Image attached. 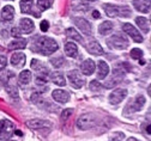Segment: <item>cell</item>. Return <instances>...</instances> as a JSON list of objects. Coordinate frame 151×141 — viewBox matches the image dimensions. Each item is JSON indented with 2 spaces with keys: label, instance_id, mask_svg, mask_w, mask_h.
<instances>
[{
  "label": "cell",
  "instance_id": "cell-1",
  "mask_svg": "<svg viewBox=\"0 0 151 141\" xmlns=\"http://www.w3.org/2000/svg\"><path fill=\"white\" fill-rule=\"evenodd\" d=\"M31 49L35 53H40L45 56L52 55L53 53H55L59 49V46L56 43V41H54L50 37H37L31 44Z\"/></svg>",
  "mask_w": 151,
  "mask_h": 141
},
{
  "label": "cell",
  "instance_id": "cell-2",
  "mask_svg": "<svg viewBox=\"0 0 151 141\" xmlns=\"http://www.w3.org/2000/svg\"><path fill=\"white\" fill-rule=\"evenodd\" d=\"M97 123V117L95 114L92 112H86V114H83L82 116L78 117L77 122V127L81 129V130H88V129H91L96 126Z\"/></svg>",
  "mask_w": 151,
  "mask_h": 141
},
{
  "label": "cell",
  "instance_id": "cell-3",
  "mask_svg": "<svg viewBox=\"0 0 151 141\" xmlns=\"http://www.w3.org/2000/svg\"><path fill=\"white\" fill-rule=\"evenodd\" d=\"M103 9L108 17H129L131 16V10L127 6H116V5L106 4L103 5Z\"/></svg>",
  "mask_w": 151,
  "mask_h": 141
},
{
  "label": "cell",
  "instance_id": "cell-4",
  "mask_svg": "<svg viewBox=\"0 0 151 141\" xmlns=\"http://www.w3.org/2000/svg\"><path fill=\"white\" fill-rule=\"evenodd\" d=\"M108 46L113 49H119V50H122V49H126L128 47V41L127 38L124 37L122 35L118 34V35H113L109 39H108Z\"/></svg>",
  "mask_w": 151,
  "mask_h": 141
},
{
  "label": "cell",
  "instance_id": "cell-5",
  "mask_svg": "<svg viewBox=\"0 0 151 141\" xmlns=\"http://www.w3.org/2000/svg\"><path fill=\"white\" fill-rule=\"evenodd\" d=\"M14 133V125L9 120H0V140H7Z\"/></svg>",
  "mask_w": 151,
  "mask_h": 141
},
{
  "label": "cell",
  "instance_id": "cell-6",
  "mask_svg": "<svg viewBox=\"0 0 151 141\" xmlns=\"http://www.w3.org/2000/svg\"><path fill=\"white\" fill-rule=\"evenodd\" d=\"M144 104H145V98H144V96L138 94L133 100H131V102L127 104V107H126V109H125V112H126V114L137 112V111L142 110V108H143Z\"/></svg>",
  "mask_w": 151,
  "mask_h": 141
},
{
  "label": "cell",
  "instance_id": "cell-7",
  "mask_svg": "<svg viewBox=\"0 0 151 141\" xmlns=\"http://www.w3.org/2000/svg\"><path fill=\"white\" fill-rule=\"evenodd\" d=\"M122 30H124L125 34H127L132 39H133L134 42H137V43H142V42H143V36H142V34H140L133 25H132V24L125 23V24L122 25Z\"/></svg>",
  "mask_w": 151,
  "mask_h": 141
},
{
  "label": "cell",
  "instance_id": "cell-8",
  "mask_svg": "<svg viewBox=\"0 0 151 141\" xmlns=\"http://www.w3.org/2000/svg\"><path fill=\"white\" fill-rule=\"evenodd\" d=\"M127 93L128 92H127L126 89H116V90H114L109 94V98H108L109 103L113 104V105H116V104L121 103L122 100L127 97Z\"/></svg>",
  "mask_w": 151,
  "mask_h": 141
},
{
  "label": "cell",
  "instance_id": "cell-9",
  "mask_svg": "<svg viewBox=\"0 0 151 141\" xmlns=\"http://www.w3.org/2000/svg\"><path fill=\"white\" fill-rule=\"evenodd\" d=\"M67 78H68V80H70V84L74 87V89H81L83 85H84V79L81 77V74H79V72L78 71H71V72H68L67 73Z\"/></svg>",
  "mask_w": 151,
  "mask_h": 141
},
{
  "label": "cell",
  "instance_id": "cell-10",
  "mask_svg": "<svg viewBox=\"0 0 151 141\" xmlns=\"http://www.w3.org/2000/svg\"><path fill=\"white\" fill-rule=\"evenodd\" d=\"M73 22H74V24L77 25V28L81 30V31H83L85 35H91V31H92V28H91V24H90V22H88L85 18H82V17H76L74 19H73Z\"/></svg>",
  "mask_w": 151,
  "mask_h": 141
},
{
  "label": "cell",
  "instance_id": "cell-11",
  "mask_svg": "<svg viewBox=\"0 0 151 141\" xmlns=\"http://www.w3.org/2000/svg\"><path fill=\"white\" fill-rule=\"evenodd\" d=\"M27 126L31 129H43V128H50L52 123L49 122V121H46V120L34 118V120L27 121Z\"/></svg>",
  "mask_w": 151,
  "mask_h": 141
},
{
  "label": "cell",
  "instance_id": "cell-12",
  "mask_svg": "<svg viewBox=\"0 0 151 141\" xmlns=\"http://www.w3.org/2000/svg\"><path fill=\"white\" fill-rule=\"evenodd\" d=\"M85 47H86L88 52L92 55H102L103 54V48L101 47V44L96 41V39H93V38L89 39Z\"/></svg>",
  "mask_w": 151,
  "mask_h": 141
},
{
  "label": "cell",
  "instance_id": "cell-13",
  "mask_svg": "<svg viewBox=\"0 0 151 141\" xmlns=\"http://www.w3.org/2000/svg\"><path fill=\"white\" fill-rule=\"evenodd\" d=\"M34 6V0H21V11L22 13H28V14H32L34 17L39 18L41 16L40 12H35L32 10Z\"/></svg>",
  "mask_w": 151,
  "mask_h": 141
},
{
  "label": "cell",
  "instance_id": "cell-14",
  "mask_svg": "<svg viewBox=\"0 0 151 141\" xmlns=\"http://www.w3.org/2000/svg\"><path fill=\"white\" fill-rule=\"evenodd\" d=\"M52 97L54 100H56L58 103H67L70 100V93L64 91V90H54L52 92Z\"/></svg>",
  "mask_w": 151,
  "mask_h": 141
},
{
  "label": "cell",
  "instance_id": "cell-15",
  "mask_svg": "<svg viewBox=\"0 0 151 141\" xmlns=\"http://www.w3.org/2000/svg\"><path fill=\"white\" fill-rule=\"evenodd\" d=\"M25 60H27L25 55L21 52H18L11 56V64H12V66H14L17 68H22L25 65Z\"/></svg>",
  "mask_w": 151,
  "mask_h": 141
},
{
  "label": "cell",
  "instance_id": "cell-16",
  "mask_svg": "<svg viewBox=\"0 0 151 141\" xmlns=\"http://www.w3.org/2000/svg\"><path fill=\"white\" fill-rule=\"evenodd\" d=\"M34 23L31 19L29 18H23L21 19V22H19V30L22 34H31L34 31Z\"/></svg>",
  "mask_w": 151,
  "mask_h": 141
},
{
  "label": "cell",
  "instance_id": "cell-17",
  "mask_svg": "<svg viewBox=\"0 0 151 141\" xmlns=\"http://www.w3.org/2000/svg\"><path fill=\"white\" fill-rule=\"evenodd\" d=\"M95 62H93V60L91 59H88L85 61L82 62L81 65V69H82V73L84 75H91L93 72H95Z\"/></svg>",
  "mask_w": 151,
  "mask_h": 141
},
{
  "label": "cell",
  "instance_id": "cell-18",
  "mask_svg": "<svg viewBox=\"0 0 151 141\" xmlns=\"http://www.w3.org/2000/svg\"><path fill=\"white\" fill-rule=\"evenodd\" d=\"M31 68L36 71V73L39 74V75H42V77H47V74L49 73L48 68L45 67V65L42 62H40L39 60H36V59H32L31 60Z\"/></svg>",
  "mask_w": 151,
  "mask_h": 141
},
{
  "label": "cell",
  "instance_id": "cell-19",
  "mask_svg": "<svg viewBox=\"0 0 151 141\" xmlns=\"http://www.w3.org/2000/svg\"><path fill=\"white\" fill-rule=\"evenodd\" d=\"M150 1L151 0H133V6L139 12L149 13L150 12Z\"/></svg>",
  "mask_w": 151,
  "mask_h": 141
},
{
  "label": "cell",
  "instance_id": "cell-20",
  "mask_svg": "<svg viewBox=\"0 0 151 141\" xmlns=\"http://www.w3.org/2000/svg\"><path fill=\"white\" fill-rule=\"evenodd\" d=\"M31 102L37 105V107H41V108H46L47 105H49V103L47 102V99L41 94V93H32L31 94Z\"/></svg>",
  "mask_w": 151,
  "mask_h": 141
},
{
  "label": "cell",
  "instance_id": "cell-21",
  "mask_svg": "<svg viewBox=\"0 0 151 141\" xmlns=\"http://www.w3.org/2000/svg\"><path fill=\"white\" fill-rule=\"evenodd\" d=\"M27 47V39L21 38V37H16L14 41H11L9 43V49L10 50H16V49H24Z\"/></svg>",
  "mask_w": 151,
  "mask_h": 141
},
{
  "label": "cell",
  "instance_id": "cell-22",
  "mask_svg": "<svg viewBox=\"0 0 151 141\" xmlns=\"http://www.w3.org/2000/svg\"><path fill=\"white\" fill-rule=\"evenodd\" d=\"M50 79H52V82L55 84V85H58V86H65L66 85V80H65V77L61 72L59 71H56V72H53L50 74Z\"/></svg>",
  "mask_w": 151,
  "mask_h": 141
},
{
  "label": "cell",
  "instance_id": "cell-23",
  "mask_svg": "<svg viewBox=\"0 0 151 141\" xmlns=\"http://www.w3.org/2000/svg\"><path fill=\"white\" fill-rule=\"evenodd\" d=\"M109 73V66L104 61H100L97 64V79H104Z\"/></svg>",
  "mask_w": 151,
  "mask_h": 141
},
{
  "label": "cell",
  "instance_id": "cell-24",
  "mask_svg": "<svg viewBox=\"0 0 151 141\" xmlns=\"http://www.w3.org/2000/svg\"><path fill=\"white\" fill-rule=\"evenodd\" d=\"M14 17V9L11 5H6L3 10H1V18L3 21H12Z\"/></svg>",
  "mask_w": 151,
  "mask_h": 141
},
{
  "label": "cell",
  "instance_id": "cell-25",
  "mask_svg": "<svg viewBox=\"0 0 151 141\" xmlns=\"http://www.w3.org/2000/svg\"><path fill=\"white\" fill-rule=\"evenodd\" d=\"M65 54L70 57H77L78 55V48L74 43L72 42H67L65 44Z\"/></svg>",
  "mask_w": 151,
  "mask_h": 141
},
{
  "label": "cell",
  "instance_id": "cell-26",
  "mask_svg": "<svg viewBox=\"0 0 151 141\" xmlns=\"http://www.w3.org/2000/svg\"><path fill=\"white\" fill-rule=\"evenodd\" d=\"M113 28H114V24H113L111 22H109V21H106V22H103V23L100 24L99 31H100V34H101L102 36H106V35H108L109 32H111Z\"/></svg>",
  "mask_w": 151,
  "mask_h": 141
},
{
  "label": "cell",
  "instance_id": "cell-27",
  "mask_svg": "<svg viewBox=\"0 0 151 141\" xmlns=\"http://www.w3.org/2000/svg\"><path fill=\"white\" fill-rule=\"evenodd\" d=\"M136 23L137 25L139 26V29L142 31H144L145 34H147L150 31V24H149V21L144 17H137L136 18Z\"/></svg>",
  "mask_w": 151,
  "mask_h": 141
},
{
  "label": "cell",
  "instance_id": "cell-28",
  "mask_svg": "<svg viewBox=\"0 0 151 141\" xmlns=\"http://www.w3.org/2000/svg\"><path fill=\"white\" fill-rule=\"evenodd\" d=\"M66 36H67L68 38L76 39V41H78V42H83V38H82V36L79 35V32L76 31V29H73V28L66 29Z\"/></svg>",
  "mask_w": 151,
  "mask_h": 141
},
{
  "label": "cell",
  "instance_id": "cell-29",
  "mask_svg": "<svg viewBox=\"0 0 151 141\" xmlns=\"http://www.w3.org/2000/svg\"><path fill=\"white\" fill-rule=\"evenodd\" d=\"M18 80H19V83L23 84V85L29 84L30 80H31V72L30 71H23V72H21L19 77H18Z\"/></svg>",
  "mask_w": 151,
  "mask_h": 141
},
{
  "label": "cell",
  "instance_id": "cell-30",
  "mask_svg": "<svg viewBox=\"0 0 151 141\" xmlns=\"http://www.w3.org/2000/svg\"><path fill=\"white\" fill-rule=\"evenodd\" d=\"M54 0H37V5H39V7L43 11V10H47L52 6Z\"/></svg>",
  "mask_w": 151,
  "mask_h": 141
},
{
  "label": "cell",
  "instance_id": "cell-31",
  "mask_svg": "<svg viewBox=\"0 0 151 141\" xmlns=\"http://www.w3.org/2000/svg\"><path fill=\"white\" fill-rule=\"evenodd\" d=\"M143 56V50H140L139 48H134L131 50V57L133 60H140Z\"/></svg>",
  "mask_w": 151,
  "mask_h": 141
},
{
  "label": "cell",
  "instance_id": "cell-32",
  "mask_svg": "<svg viewBox=\"0 0 151 141\" xmlns=\"http://www.w3.org/2000/svg\"><path fill=\"white\" fill-rule=\"evenodd\" d=\"M50 62H52V65L54 66V67H56V68H60L64 64H65V60H64V57H58V59H56V57H54V59H52L50 60Z\"/></svg>",
  "mask_w": 151,
  "mask_h": 141
},
{
  "label": "cell",
  "instance_id": "cell-33",
  "mask_svg": "<svg viewBox=\"0 0 151 141\" xmlns=\"http://www.w3.org/2000/svg\"><path fill=\"white\" fill-rule=\"evenodd\" d=\"M125 137V134L121 132H115L110 135V141H122Z\"/></svg>",
  "mask_w": 151,
  "mask_h": 141
},
{
  "label": "cell",
  "instance_id": "cell-34",
  "mask_svg": "<svg viewBox=\"0 0 151 141\" xmlns=\"http://www.w3.org/2000/svg\"><path fill=\"white\" fill-rule=\"evenodd\" d=\"M6 91H7V93H9L12 98H18V89H17L16 86H10V85H7Z\"/></svg>",
  "mask_w": 151,
  "mask_h": 141
},
{
  "label": "cell",
  "instance_id": "cell-35",
  "mask_svg": "<svg viewBox=\"0 0 151 141\" xmlns=\"http://www.w3.org/2000/svg\"><path fill=\"white\" fill-rule=\"evenodd\" d=\"M103 86L97 82V80H92V82L90 83V89L92 90V91H99V90H101Z\"/></svg>",
  "mask_w": 151,
  "mask_h": 141
},
{
  "label": "cell",
  "instance_id": "cell-36",
  "mask_svg": "<svg viewBox=\"0 0 151 141\" xmlns=\"http://www.w3.org/2000/svg\"><path fill=\"white\" fill-rule=\"evenodd\" d=\"M72 114H73V109H66V110H64L63 114H61V120H63V121L67 120Z\"/></svg>",
  "mask_w": 151,
  "mask_h": 141
},
{
  "label": "cell",
  "instance_id": "cell-37",
  "mask_svg": "<svg viewBox=\"0 0 151 141\" xmlns=\"http://www.w3.org/2000/svg\"><path fill=\"white\" fill-rule=\"evenodd\" d=\"M7 65V59L4 55H0V71H3Z\"/></svg>",
  "mask_w": 151,
  "mask_h": 141
},
{
  "label": "cell",
  "instance_id": "cell-38",
  "mask_svg": "<svg viewBox=\"0 0 151 141\" xmlns=\"http://www.w3.org/2000/svg\"><path fill=\"white\" fill-rule=\"evenodd\" d=\"M21 30H19V28H13L12 29V32H11V35L13 36V37H19L21 36Z\"/></svg>",
  "mask_w": 151,
  "mask_h": 141
},
{
  "label": "cell",
  "instance_id": "cell-39",
  "mask_svg": "<svg viewBox=\"0 0 151 141\" xmlns=\"http://www.w3.org/2000/svg\"><path fill=\"white\" fill-rule=\"evenodd\" d=\"M40 28H41V30H42V31H47V30L49 29V23H48L47 21H43V22H41Z\"/></svg>",
  "mask_w": 151,
  "mask_h": 141
},
{
  "label": "cell",
  "instance_id": "cell-40",
  "mask_svg": "<svg viewBox=\"0 0 151 141\" xmlns=\"http://www.w3.org/2000/svg\"><path fill=\"white\" fill-rule=\"evenodd\" d=\"M92 17H93V18H100V17H101V16H100V12H99L97 10H95V11L92 12Z\"/></svg>",
  "mask_w": 151,
  "mask_h": 141
},
{
  "label": "cell",
  "instance_id": "cell-41",
  "mask_svg": "<svg viewBox=\"0 0 151 141\" xmlns=\"http://www.w3.org/2000/svg\"><path fill=\"white\" fill-rule=\"evenodd\" d=\"M127 141H138L136 137H129V139H127Z\"/></svg>",
  "mask_w": 151,
  "mask_h": 141
},
{
  "label": "cell",
  "instance_id": "cell-42",
  "mask_svg": "<svg viewBox=\"0 0 151 141\" xmlns=\"http://www.w3.org/2000/svg\"><path fill=\"white\" fill-rule=\"evenodd\" d=\"M16 134H17V135H22V132H19V130H16Z\"/></svg>",
  "mask_w": 151,
  "mask_h": 141
},
{
  "label": "cell",
  "instance_id": "cell-43",
  "mask_svg": "<svg viewBox=\"0 0 151 141\" xmlns=\"http://www.w3.org/2000/svg\"><path fill=\"white\" fill-rule=\"evenodd\" d=\"M5 141H12V140H10V139H7V140H5Z\"/></svg>",
  "mask_w": 151,
  "mask_h": 141
}]
</instances>
